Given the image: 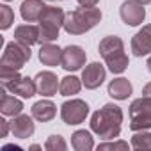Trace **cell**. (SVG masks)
I'll list each match as a JSON object with an SVG mask.
<instances>
[{"instance_id": "cell-24", "label": "cell", "mask_w": 151, "mask_h": 151, "mask_svg": "<svg viewBox=\"0 0 151 151\" xmlns=\"http://www.w3.org/2000/svg\"><path fill=\"white\" fill-rule=\"evenodd\" d=\"M14 23V13L9 6H0V29L7 30Z\"/></svg>"}, {"instance_id": "cell-27", "label": "cell", "mask_w": 151, "mask_h": 151, "mask_svg": "<svg viewBox=\"0 0 151 151\" xmlns=\"http://www.w3.org/2000/svg\"><path fill=\"white\" fill-rule=\"evenodd\" d=\"M11 130L9 123L6 119H0V137H7V132Z\"/></svg>"}, {"instance_id": "cell-4", "label": "cell", "mask_w": 151, "mask_h": 151, "mask_svg": "<svg viewBox=\"0 0 151 151\" xmlns=\"http://www.w3.org/2000/svg\"><path fill=\"white\" fill-rule=\"evenodd\" d=\"M66 14L60 7L46 6L39 18V43H52L59 37L60 27H64Z\"/></svg>"}, {"instance_id": "cell-5", "label": "cell", "mask_w": 151, "mask_h": 151, "mask_svg": "<svg viewBox=\"0 0 151 151\" xmlns=\"http://www.w3.org/2000/svg\"><path fill=\"white\" fill-rule=\"evenodd\" d=\"M151 128V96L137 98L130 105V130L140 132Z\"/></svg>"}, {"instance_id": "cell-14", "label": "cell", "mask_w": 151, "mask_h": 151, "mask_svg": "<svg viewBox=\"0 0 151 151\" xmlns=\"http://www.w3.org/2000/svg\"><path fill=\"white\" fill-rule=\"evenodd\" d=\"M55 114H57V107L50 100H41V101H36L32 105V117L39 123L52 121L55 117Z\"/></svg>"}, {"instance_id": "cell-6", "label": "cell", "mask_w": 151, "mask_h": 151, "mask_svg": "<svg viewBox=\"0 0 151 151\" xmlns=\"http://www.w3.org/2000/svg\"><path fill=\"white\" fill-rule=\"evenodd\" d=\"M30 46L20 43V41H11L6 45L2 60H0V66L7 68V69H16L20 71L29 60H30Z\"/></svg>"}, {"instance_id": "cell-19", "label": "cell", "mask_w": 151, "mask_h": 151, "mask_svg": "<svg viewBox=\"0 0 151 151\" xmlns=\"http://www.w3.org/2000/svg\"><path fill=\"white\" fill-rule=\"evenodd\" d=\"M7 91L18 94V96H22V98H32V96L36 94V91H37V84H36V80H32V78H29V77H22V78H20L18 82H14Z\"/></svg>"}, {"instance_id": "cell-28", "label": "cell", "mask_w": 151, "mask_h": 151, "mask_svg": "<svg viewBox=\"0 0 151 151\" xmlns=\"http://www.w3.org/2000/svg\"><path fill=\"white\" fill-rule=\"evenodd\" d=\"M98 2H100V0H78L80 7H96Z\"/></svg>"}, {"instance_id": "cell-13", "label": "cell", "mask_w": 151, "mask_h": 151, "mask_svg": "<svg viewBox=\"0 0 151 151\" xmlns=\"http://www.w3.org/2000/svg\"><path fill=\"white\" fill-rule=\"evenodd\" d=\"M36 84H37V93L41 96H53L57 94V89L60 86L57 75L52 71H41L36 77Z\"/></svg>"}, {"instance_id": "cell-21", "label": "cell", "mask_w": 151, "mask_h": 151, "mask_svg": "<svg viewBox=\"0 0 151 151\" xmlns=\"http://www.w3.org/2000/svg\"><path fill=\"white\" fill-rule=\"evenodd\" d=\"M71 146L77 151H91L94 147L93 135L87 130H77L71 135Z\"/></svg>"}, {"instance_id": "cell-23", "label": "cell", "mask_w": 151, "mask_h": 151, "mask_svg": "<svg viewBox=\"0 0 151 151\" xmlns=\"http://www.w3.org/2000/svg\"><path fill=\"white\" fill-rule=\"evenodd\" d=\"M132 147L137 151L151 149V133H147L146 130H140L139 133H135L132 137Z\"/></svg>"}, {"instance_id": "cell-29", "label": "cell", "mask_w": 151, "mask_h": 151, "mask_svg": "<svg viewBox=\"0 0 151 151\" xmlns=\"http://www.w3.org/2000/svg\"><path fill=\"white\" fill-rule=\"evenodd\" d=\"M7 149H13V151H22V147H20V146H14V144H7V146H4V147H2V151H7Z\"/></svg>"}, {"instance_id": "cell-32", "label": "cell", "mask_w": 151, "mask_h": 151, "mask_svg": "<svg viewBox=\"0 0 151 151\" xmlns=\"http://www.w3.org/2000/svg\"><path fill=\"white\" fill-rule=\"evenodd\" d=\"M146 66H147V71H149V73H151V57H149V59H147V62H146Z\"/></svg>"}, {"instance_id": "cell-22", "label": "cell", "mask_w": 151, "mask_h": 151, "mask_svg": "<svg viewBox=\"0 0 151 151\" xmlns=\"http://www.w3.org/2000/svg\"><path fill=\"white\" fill-rule=\"evenodd\" d=\"M80 89H82V82H80V78L73 77V75H71V77H64V78L60 80V86H59V91H60L62 96H73V94H78Z\"/></svg>"}, {"instance_id": "cell-11", "label": "cell", "mask_w": 151, "mask_h": 151, "mask_svg": "<svg viewBox=\"0 0 151 151\" xmlns=\"http://www.w3.org/2000/svg\"><path fill=\"white\" fill-rule=\"evenodd\" d=\"M132 52L135 57H144V55L151 53V23L144 25L132 37Z\"/></svg>"}, {"instance_id": "cell-1", "label": "cell", "mask_w": 151, "mask_h": 151, "mask_svg": "<svg viewBox=\"0 0 151 151\" xmlns=\"http://www.w3.org/2000/svg\"><path fill=\"white\" fill-rule=\"evenodd\" d=\"M121 124H123V110L114 103L103 105V109L96 110L91 116V130L100 139H105V140L119 137Z\"/></svg>"}, {"instance_id": "cell-20", "label": "cell", "mask_w": 151, "mask_h": 151, "mask_svg": "<svg viewBox=\"0 0 151 151\" xmlns=\"http://www.w3.org/2000/svg\"><path fill=\"white\" fill-rule=\"evenodd\" d=\"M22 110H23V103L18 98H14V96L6 94V89H4L2 91V100H0V112H2L4 116H13L14 117V116L22 114Z\"/></svg>"}, {"instance_id": "cell-31", "label": "cell", "mask_w": 151, "mask_h": 151, "mask_svg": "<svg viewBox=\"0 0 151 151\" xmlns=\"http://www.w3.org/2000/svg\"><path fill=\"white\" fill-rule=\"evenodd\" d=\"M135 2H139V4H142V6H146V4H151V0H135Z\"/></svg>"}, {"instance_id": "cell-8", "label": "cell", "mask_w": 151, "mask_h": 151, "mask_svg": "<svg viewBox=\"0 0 151 151\" xmlns=\"http://www.w3.org/2000/svg\"><path fill=\"white\" fill-rule=\"evenodd\" d=\"M119 14H121V20L130 25V27H137L144 22L146 18V9L142 7V4L135 2V0H126L123 2L121 9H119Z\"/></svg>"}, {"instance_id": "cell-26", "label": "cell", "mask_w": 151, "mask_h": 151, "mask_svg": "<svg viewBox=\"0 0 151 151\" xmlns=\"http://www.w3.org/2000/svg\"><path fill=\"white\" fill-rule=\"evenodd\" d=\"M128 142L124 140H117V142H103L98 146V151H103V149H121V151H128Z\"/></svg>"}, {"instance_id": "cell-18", "label": "cell", "mask_w": 151, "mask_h": 151, "mask_svg": "<svg viewBox=\"0 0 151 151\" xmlns=\"http://www.w3.org/2000/svg\"><path fill=\"white\" fill-rule=\"evenodd\" d=\"M109 94L114 98V100H126L130 94H132V91H133V87H132V84H130V80L128 78H114L110 84H109Z\"/></svg>"}, {"instance_id": "cell-3", "label": "cell", "mask_w": 151, "mask_h": 151, "mask_svg": "<svg viewBox=\"0 0 151 151\" xmlns=\"http://www.w3.org/2000/svg\"><path fill=\"white\" fill-rule=\"evenodd\" d=\"M100 55L114 75L123 73L128 68V55L124 53V45L117 36H107L100 41Z\"/></svg>"}, {"instance_id": "cell-15", "label": "cell", "mask_w": 151, "mask_h": 151, "mask_svg": "<svg viewBox=\"0 0 151 151\" xmlns=\"http://www.w3.org/2000/svg\"><path fill=\"white\" fill-rule=\"evenodd\" d=\"M45 9H46V4L43 0H25L20 7V13H22V18L25 22L32 23V22H39Z\"/></svg>"}, {"instance_id": "cell-16", "label": "cell", "mask_w": 151, "mask_h": 151, "mask_svg": "<svg viewBox=\"0 0 151 151\" xmlns=\"http://www.w3.org/2000/svg\"><path fill=\"white\" fill-rule=\"evenodd\" d=\"M39 60L45 64V66H59L62 62V50L57 46V45H52V43H43L41 48H39Z\"/></svg>"}, {"instance_id": "cell-25", "label": "cell", "mask_w": 151, "mask_h": 151, "mask_svg": "<svg viewBox=\"0 0 151 151\" xmlns=\"http://www.w3.org/2000/svg\"><path fill=\"white\" fill-rule=\"evenodd\" d=\"M66 140L60 135H50L45 142V149L48 151H66Z\"/></svg>"}, {"instance_id": "cell-9", "label": "cell", "mask_w": 151, "mask_h": 151, "mask_svg": "<svg viewBox=\"0 0 151 151\" xmlns=\"http://www.w3.org/2000/svg\"><path fill=\"white\" fill-rule=\"evenodd\" d=\"M86 59H87V55L80 46L69 45L62 50V62L60 64L66 71H78L86 64Z\"/></svg>"}, {"instance_id": "cell-30", "label": "cell", "mask_w": 151, "mask_h": 151, "mask_svg": "<svg viewBox=\"0 0 151 151\" xmlns=\"http://www.w3.org/2000/svg\"><path fill=\"white\" fill-rule=\"evenodd\" d=\"M142 94H144V96H151V84H147V86L142 89Z\"/></svg>"}, {"instance_id": "cell-7", "label": "cell", "mask_w": 151, "mask_h": 151, "mask_svg": "<svg viewBox=\"0 0 151 151\" xmlns=\"http://www.w3.org/2000/svg\"><path fill=\"white\" fill-rule=\"evenodd\" d=\"M89 114V105L84 100H69L60 107V117L66 124H80L86 121Z\"/></svg>"}, {"instance_id": "cell-33", "label": "cell", "mask_w": 151, "mask_h": 151, "mask_svg": "<svg viewBox=\"0 0 151 151\" xmlns=\"http://www.w3.org/2000/svg\"><path fill=\"white\" fill-rule=\"evenodd\" d=\"M6 2H11V0H6Z\"/></svg>"}, {"instance_id": "cell-17", "label": "cell", "mask_w": 151, "mask_h": 151, "mask_svg": "<svg viewBox=\"0 0 151 151\" xmlns=\"http://www.w3.org/2000/svg\"><path fill=\"white\" fill-rule=\"evenodd\" d=\"M14 39L27 45V46H32V45L39 43V27H36V25H20L14 30Z\"/></svg>"}, {"instance_id": "cell-12", "label": "cell", "mask_w": 151, "mask_h": 151, "mask_svg": "<svg viewBox=\"0 0 151 151\" xmlns=\"http://www.w3.org/2000/svg\"><path fill=\"white\" fill-rule=\"evenodd\" d=\"M9 126H11V133H13L16 139H29V137H32V133H34V130H36L32 117L27 116V114H18V116H14L13 121L9 123Z\"/></svg>"}, {"instance_id": "cell-2", "label": "cell", "mask_w": 151, "mask_h": 151, "mask_svg": "<svg viewBox=\"0 0 151 151\" xmlns=\"http://www.w3.org/2000/svg\"><path fill=\"white\" fill-rule=\"evenodd\" d=\"M101 22V11L96 7H80L66 14L64 30L69 36H80L94 29Z\"/></svg>"}, {"instance_id": "cell-10", "label": "cell", "mask_w": 151, "mask_h": 151, "mask_svg": "<svg viewBox=\"0 0 151 151\" xmlns=\"http://www.w3.org/2000/svg\"><path fill=\"white\" fill-rule=\"evenodd\" d=\"M105 75L107 71L100 62H91L82 71V84L86 86V89H98L105 80Z\"/></svg>"}]
</instances>
